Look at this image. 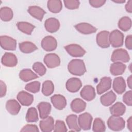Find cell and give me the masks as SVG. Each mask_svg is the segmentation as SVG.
<instances>
[{"label":"cell","mask_w":132,"mask_h":132,"mask_svg":"<svg viewBox=\"0 0 132 132\" xmlns=\"http://www.w3.org/2000/svg\"><path fill=\"white\" fill-rule=\"evenodd\" d=\"M69 72L73 75L81 76L86 72V68L84 61L81 59H73L68 65Z\"/></svg>","instance_id":"obj_1"},{"label":"cell","mask_w":132,"mask_h":132,"mask_svg":"<svg viewBox=\"0 0 132 132\" xmlns=\"http://www.w3.org/2000/svg\"><path fill=\"white\" fill-rule=\"evenodd\" d=\"M107 125L112 130L120 131L125 127V122L122 117L111 116L107 120Z\"/></svg>","instance_id":"obj_2"},{"label":"cell","mask_w":132,"mask_h":132,"mask_svg":"<svg viewBox=\"0 0 132 132\" xmlns=\"http://www.w3.org/2000/svg\"><path fill=\"white\" fill-rule=\"evenodd\" d=\"M109 41L110 45L113 47L122 46L124 42V35L118 29L113 30L109 33Z\"/></svg>","instance_id":"obj_3"},{"label":"cell","mask_w":132,"mask_h":132,"mask_svg":"<svg viewBox=\"0 0 132 132\" xmlns=\"http://www.w3.org/2000/svg\"><path fill=\"white\" fill-rule=\"evenodd\" d=\"M130 60L128 52L123 48H118L113 51L111 56V60L113 62H127Z\"/></svg>","instance_id":"obj_4"},{"label":"cell","mask_w":132,"mask_h":132,"mask_svg":"<svg viewBox=\"0 0 132 132\" xmlns=\"http://www.w3.org/2000/svg\"><path fill=\"white\" fill-rule=\"evenodd\" d=\"M93 118L88 112H84L80 114L78 118V123L81 129L87 130L90 129Z\"/></svg>","instance_id":"obj_5"},{"label":"cell","mask_w":132,"mask_h":132,"mask_svg":"<svg viewBox=\"0 0 132 132\" xmlns=\"http://www.w3.org/2000/svg\"><path fill=\"white\" fill-rule=\"evenodd\" d=\"M64 49L70 55L74 57H81L86 54V51L76 44H69L64 46Z\"/></svg>","instance_id":"obj_6"},{"label":"cell","mask_w":132,"mask_h":132,"mask_svg":"<svg viewBox=\"0 0 132 132\" xmlns=\"http://www.w3.org/2000/svg\"><path fill=\"white\" fill-rule=\"evenodd\" d=\"M0 43L1 47L8 51H14L16 47V40L7 36H1L0 37Z\"/></svg>","instance_id":"obj_7"},{"label":"cell","mask_w":132,"mask_h":132,"mask_svg":"<svg viewBox=\"0 0 132 132\" xmlns=\"http://www.w3.org/2000/svg\"><path fill=\"white\" fill-rule=\"evenodd\" d=\"M41 45L42 48L47 52L55 50L57 46L56 39L52 36L45 37L41 41Z\"/></svg>","instance_id":"obj_8"},{"label":"cell","mask_w":132,"mask_h":132,"mask_svg":"<svg viewBox=\"0 0 132 132\" xmlns=\"http://www.w3.org/2000/svg\"><path fill=\"white\" fill-rule=\"evenodd\" d=\"M43 61L48 68H55L60 64V59L55 53L47 54L44 56Z\"/></svg>","instance_id":"obj_9"},{"label":"cell","mask_w":132,"mask_h":132,"mask_svg":"<svg viewBox=\"0 0 132 132\" xmlns=\"http://www.w3.org/2000/svg\"><path fill=\"white\" fill-rule=\"evenodd\" d=\"M109 32L107 30H103L99 32L96 35V43L102 48H108L110 46L109 41Z\"/></svg>","instance_id":"obj_10"},{"label":"cell","mask_w":132,"mask_h":132,"mask_svg":"<svg viewBox=\"0 0 132 132\" xmlns=\"http://www.w3.org/2000/svg\"><path fill=\"white\" fill-rule=\"evenodd\" d=\"M112 80L110 77H102L99 84L96 86V91L98 94H102L109 90L111 86Z\"/></svg>","instance_id":"obj_11"},{"label":"cell","mask_w":132,"mask_h":132,"mask_svg":"<svg viewBox=\"0 0 132 132\" xmlns=\"http://www.w3.org/2000/svg\"><path fill=\"white\" fill-rule=\"evenodd\" d=\"M1 62L4 66L7 67H14L18 63V59L14 54L6 52L2 56Z\"/></svg>","instance_id":"obj_12"},{"label":"cell","mask_w":132,"mask_h":132,"mask_svg":"<svg viewBox=\"0 0 132 132\" xmlns=\"http://www.w3.org/2000/svg\"><path fill=\"white\" fill-rule=\"evenodd\" d=\"M81 97L87 101H91L93 100L96 96L95 89L91 85L85 86L80 92Z\"/></svg>","instance_id":"obj_13"},{"label":"cell","mask_w":132,"mask_h":132,"mask_svg":"<svg viewBox=\"0 0 132 132\" xmlns=\"http://www.w3.org/2000/svg\"><path fill=\"white\" fill-rule=\"evenodd\" d=\"M65 86L69 92L72 93L76 92L79 90L82 86L81 81L78 78L72 77L67 80Z\"/></svg>","instance_id":"obj_14"},{"label":"cell","mask_w":132,"mask_h":132,"mask_svg":"<svg viewBox=\"0 0 132 132\" xmlns=\"http://www.w3.org/2000/svg\"><path fill=\"white\" fill-rule=\"evenodd\" d=\"M16 98L20 103L23 106H30L34 101L33 95L25 91L19 92Z\"/></svg>","instance_id":"obj_15"},{"label":"cell","mask_w":132,"mask_h":132,"mask_svg":"<svg viewBox=\"0 0 132 132\" xmlns=\"http://www.w3.org/2000/svg\"><path fill=\"white\" fill-rule=\"evenodd\" d=\"M51 102L54 107L58 110L63 109L67 105V100L61 94H54L51 97Z\"/></svg>","instance_id":"obj_16"},{"label":"cell","mask_w":132,"mask_h":132,"mask_svg":"<svg viewBox=\"0 0 132 132\" xmlns=\"http://www.w3.org/2000/svg\"><path fill=\"white\" fill-rule=\"evenodd\" d=\"M54 120L53 117L48 116L46 118L43 119L39 123L40 129L43 132H50L54 128Z\"/></svg>","instance_id":"obj_17"},{"label":"cell","mask_w":132,"mask_h":132,"mask_svg":"<svg viewBox=\"0 0 132 132\" xmlns=\"http://www.w3.org/2000/svg\"><path fill=\"white\" fill-rule=\"evenodd\" d=\"M44 27L48 32L54 33L59 29L60 22L58 19L55 18H50L45 20Z\"/></svg>","instance_id":"obj_18"},{"label":"cell","mask_w":132,"mask_h":132,"mask_svg":"<svg viewBox=\"0 0 132 132\" xmlns=\"http://www.w3.org/2000/svg\"><path fill=\"white\" fill-rule=\"evenodd\" d=\"M74 27L78 31L85 35L93 34L97 30L96 27L88 23H80L75 25Z\"/></svg>","instance_id":"obj_19"},{"label":"cell","mask_w":132,"mask_h":132,"mask_svg":"<svg viewBox=\"0 0 132 132\" xmlns=\"http://www.w3.org/2000/svg\"><path fill=\"white\" fill-rule=\"evenodd\" d=\"M112 87L114 91L118 94L124 92L126 89L125 81L122 77H117L113 80Z\"/></svg>","instance_id":"obj_20"},{"label":"cell","mask_w":132,"mask_h":132,"mask_svg":"<svg viewBox=\"0 0 132 132\" xmlns=\"http://www.w3.org/2000/svg\"><path fill=\"white\" fill-rule=\"evenodd\" d=\"M21 108V105L15 100H9L6 103V108L7 111L12 115L18 114Z\"/></svg>","instance_id":"obj_21"},{"label":"cell","mask_w":132,"mask_h":132,"mask_svg":"<svg viewBox=\"0 0 132 132\" xmlns=\"http://www.w3.org/2000/svg\"><path fill=\"white\" fill-rule=\"evenodd\" d=\"M28 12L35 19L41 21L46 12L41 7L37 6H31L28 8Z\"/></svg>","instance_id":"obj_22"},{"label":"cell","mask_w":132,"mask_h":132,"mask_svg":"<svg viewBox=\"0 0 132 132\" xmlns=\"http://www.w3.org/2000/svg\"><path fill=\"white\" fill-rule=\"evenodd\" d=\"M40 117L43 119L48 116L51 111V105L48 102H42L39 103L37 106Z\"/></svg>","instance_id":"obj_23"},{"label":"cell","mask_w":132,"mask_h":132,"mask_svg":"<svg viewBox=\"0 0 132 132\" xmlns=\"http://www.w3.org/2000/svg\"><path fill=\"white\" fill-rule=\"evenodd\" d=\"M109 110L112 116L120 117L125 112L126 107L122 103L118 102L110 107Z\"/></svg>","instance_id":"obj_24"},{"label":"cell","mask_w":132,"mask_h":132,"mask_svg":"<svg viewBox=\"0 0 132 132\" xmlns=\"http://www.w3.org/2000/svg\"><path fill=\"white\" fill-rule=\"evenodd\" d=\"M86 107V103L82 100L76 98L71 103V108L75 113H80L84 111Z\"/></svg>","instance_id":"obj_25"},{"label":"cell","mask_w":132,"mask_h":132,"mask_svg":"<svg viewBox=\"0 0 132 132\" xmlns=\"http://www.w3.org/2000/svg\"><path fill=\"white\" fill-rule=\"evenodd\" d=\"M126 66L122 62H115L112 63L110 67V72L113 76L122 74L125 71Z\"/></svg>","instance_id":"obj_26"},{"label":"cell","mask_w":132,"mask_h":132,"mask_svg":"<svg viewBox=\"0 0 132 132\" xmlns=\"http://www.w3.org/2000/svg\"><path fill=\"white\" fill-rule=\"evenodd\" d=\"M77 117L76 114H72L66 118L67 124L71 131H79L81 130L77 122Z\"/></svg>","instance_id":"obj_27"},{"label":"cell","mask_w":132,"mask_h":132,"mask_svg":"<svg viewBox=\"0 0 132 132\" xmlns=\"http://www.w3.org/2000/svg\"><path fill=\"white\" fill-rule=\"evenodd\" d=\"M116 98V94L112 91H110L101 96L100 101L103 105L109 106L115 102Z\"/></svg>","instance_id":"obj_28"},{"label":"cell","mask_w":132,"mask_h":132,"mask_svg":"<svg viewBox=\"0 0 132 132\" xmlns=\"http://www.w3.org/2000/svg\"><path fill=\"white\" fill-rule=\"evenodd\" d=\"M19 77L23 81L27 82L30 80L36 79L39 77L30 69H24L20 72Z\"/></svg>","instance_id":"obj_29"},{"label":"cell","mask_w":132,"mask_h":132,"mask_svg":"<svg viewBox=\"0 0 132 132\" xmlns=\"http://www.w3.org/2000/svg\"><path fill=\"white\" fill-rule=\"evenodd\" d=\"M19 46L20 51L25 54L31 53L38 49V47L34 43L29 41L20 43Z\"/></svg>","instance_id":"obj_30"},{"label":"cell","mask_w":132,"mask_h":132,"mask_svg":"<svg viewBox=\"0 0 132 132\" xmlns=\"http://www.w3.org/2000/svg\"><path fill=\"white\" fill-rule=\"evenodd\" d=\"M47 7L51 12L59 13L62 8V2L59 0H49L47 3Z\"/></svg>","instance_id":"obj_31"},{"label":"cell","mask_w":132,"mask_h":132,"mask_svg":"<svg viewBox=\"0 0 132 132\" xmlns=\"http://www.w3.org/2000/svg\"><path fill=\"white\" fill-rule=\"evenodd\" d=\"M16 25L20 31L28 35H30L35 28L34 25L26 22H19Z\"/></svg>","instance_id":"obj_32"},{"label":"cell","mask_w":132,"mask_h":132,"mask_svg":"<svg viewBox=\"0 0 132 132\" xmlns=\"http://www.w3.org/2000/svg\"><path fill=\"white\" fill-rule=\"evenodd\" d=\"M13 16L12 10L8 7H3L0 9L1 19L4 22L10 21Z\"/></svg>","instance_id":"obj_33"},{"label":"cell","mask_w":132,"mask_h":132,"mask_svg":"<svg viewBox=\"0 0 132 132\" xmlns=\"http://www.w3.org/2000/svg\"><path fill=\"white\" fill-rule=\"evenodd\" d=\"M118 25L121 30L124 31H127L131 27V20L128 16H123L119 20Z\"/></svg>","instance_id":"obj_34"},{"label":"cell","mask_w":132,"mask_h":132,"mask_svg":"<svg viewBox=\"0 0 132 132\" xmlns=\"http://www.w3.org/2000/svg\"><path fill=\"white\" fill-rule=\"evenodd\" d=\"M25 119L29 123L36 122L38 121V114L36 108L32 107L28 108L26 114Z\"/></svg>","instance_id":"obj_35"},{"label":"cell","mask_w":132,"mask_h":132,"mask_svg":"<svg viewBox=\"0 0 132 132\" xmlns=\"http://www.w3.org/2000/svg\"><path fill=\"white\" fill-rule=\"evenodd\" d=\"M54 90V85L51 80H47L43 82L42 87V92L45 96L51 95Z\"/></svg>","instance_id":"obj_36"},{"label":"cell","mask_w":132,"mask_h":132,"mask_svg":"<svg viewBox=\"0 0 132 132\" xmlns=\"http://www.w3.org/2000/svg\"><path fill=\"white\" fill-rule=\"evenodd\" d=\"M92 130L94 132H103L106 130V126L104 122L100 118L94 119Z\"/></svg>","instance_id":"obj_37"},{"label":"cell","mask_w":132,"mask_h":132,"mask_svg":"<svg viewBox=\"0 0 132 132\" xmlns=\"http://www.w3.org/2000/svg\"><path fill=\"white\" fill-rule=\"evenodd\" d=\"M26 90L28 92L36 93L40 91V82L38 81H34L26 85L25 87Z\"/></svg>","instance_id":"obj_38"},{"label":"cell","mask_w":132,"mask_h":132,"mask_svg":"<svg viewBox=\"0 0 132 132\" xmlns=\"http://www.w3.org/2000/svg\"><path fill=\"white\" fill-rule=\"evenodd\" d=\"M32 69L40 76H43L46 72L45 67L40 62H36L32 65Z\"/></svg>","instance_id":"obj_39"},{"label":"cell","mask_w":132,"mask_h":132,"mask_svg":"<svg viewBox=\"0 0 132 132\" xmlns=\"http://www.w3.org/2000/svg\"><path fill=\"white\" fill-rule=\"evenodd\" d=\"M63 3L65 7L70 10L78 9L80 5V2L77 0H64Z\"/></svg>","instance_id":"obj_40"},{"label":"cell","mask_w":132,"mask_h":132,"mask_svg":"<svg viewBox=\"0 0 132 132\" xmlns=\"http://www.w3.org/2000/svg\"><path fill=\"white\" fill-rule=\"evenodd\" d=\"M53 130L55 132H66L68 131V129L63 121L57 120L55 124Z\"/></svg>","instance_id":"obj_41"},{"label":"cell","mask_w":132,"mask_h":132,"mask_svg":"<svg viewBox=\"0 0 132 132\" xmlns=\"http://www.w3.org/2000/svg\"><path fill=\"white\" fill-rule=\"evenodd\" d=\"M123 101L127 106H131L132 105V91L129 90L127 91L123 95Z\"/></svg>","instance_id":"obj_42"},{"label":"cell","mask_w":132,"mask_h":132,"mask_svg":"<svg viewBox=\"0 0 132 132\" xmlns=\"http://www.w3.org/2000/svg\"><path fill=\"white\" fill-rule=\"evenodd\" d=\"M21 132H39V129L38 126L34 124H27L25 125L20 130Z\"/></svg>","instance_id":"obj_43"},{"label":"cell","mask_w":132,"mask_h":132,"mask_svg":"<svg viewBox=\"0 0 132 132\" xmlns=\"http://www.w3.org/2000/svg\"><path fill=\"white\" fill-rule=\"evenodd\" d=\"M105 0H89V3L91 6L94 8H99L105 4Z\"/></svg>","instance_id":"obj_44"},{"label":"cell","mask_w":132,"mask_h":132,"mask_svg":"<svg viewBox=\"0 0 132 132\" xmlns=\"http://www.w3.org/2000/svg\"><path fill=\"white\" fill-rule=\"evenodd\" d=\"M125 46L129 50L132 49V36L131 35H128L125 39Z\"/></svg>","instance_id":"obj_45"},{"label":"cell","mask_w":132,"mask_h":132,"mask_svg":"<svg viewBox=\"0 0 132 132\" xmlns=\"http://www.w3.org/2000/svg\"><path fill=\"white\" fill-rule=\"evenodd\" d=\"M0 86H1V93L0 96L1 97H3L5 96L7 92V87L5 83L2 81H0Z\"/></svg>","instance_id":"obj_46"},{"label":"cell","mask_w":132,"mask_h":132,"mask_svg":"<svg viewBox=\"0 0 132 132\" xmlns=\"http://www.w3.org/2000/svg\"><path fill=\"white\" fill-rule=\"evenodd\" d=\"M125 10L129 13L132 12V0L128 1L125 5Z\"/></svg>","instance_id":"obj_47"},{"label":"cell","mask_w":132,"mask_h":132,"mask_svg":"<svg viewBox=\"0 0 132 132\" xmlns=\"http://www.w3.org/2000/svg\"><path fill=\"white\" fill-rule=\"evenodd\" d=\"M127 128L129 131L132 130V117H130L127 120Z\"/></svg>","instance_id":"obj_48"},{"label":"cell","mask_w":132,"mask_h":132,"mask_svg":"<svg viewBox=\"0 0 132 132\" xmlns=\"http://www.w3.org/2000/svg\"><path fill=\"white\" fill-rule=\"evenodd\" d=\"M127 85L128 87L131 89V86H132V76L131 75H130L127 79Z\"/></svg>","instance_id":"obj_49"},{"label":"cell","mask_w":132,"mask_h":132,"mask_svg":"<svg viewBox=\"0 0 132 132\" xmlns=\"http://www.w3.org/2000/svg\"><path fill=\"white\" fill-rule=\"evenodd\" d=\"M112 1L114 3L118 4H123L125 2V0H112Z\"/></svg>","instance_id":"obj_50"}]
</instances>
